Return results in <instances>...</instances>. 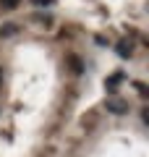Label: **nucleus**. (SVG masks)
<instances>
[{"label": "nucleus", "mask_w": 149, "mask_h": 157, "mask_svg": "<svg viewBox=\"0 0 149 157\" xmlns=\"http://www.w3.org/2000/svg\"><path fill=\"white\" fill-rule=\"evenodd\" d=\"M18 3H21V0H0V6H3V8H16Z\"/></svg>", "instance_id": "7"}, {"label": "nucleus", "mask_w": 149, "mask_h": 157, "mask_svg": "<svg viewBox=\"0 0 149 157\" xmlns=\"http://www.w3.org/2000/svg\"><path fill=\"white\" fill-rule=\"evenodd\" d=\"M0 84H3V68H0Z\"/></svg>", "instance_id": "9"}, {"label": "nucleus", "mask_w": 149, "mask_h": 157, "mask_svg": "<svg viewBox=\"0 0 149 157\" xmlns=\"http://www.w3.org/2000/svg\"><path fill=\"white\" fill-rule=\"evenodd\" d=\"M55 0H32V6H37V8H47V6H52Z\"/></svg>", "instance_id": "6"}, {"label": "nucleus", "mask_w": 149, "mask_h": 157, "mask_svg": "<svg viewBox=\"0 0 149 157\" xmlns=\"http://www.w3.org/2000/svg\"><path fill=\"white\" fill-rule=\"evenodd\" d=\"M115 52L120 58H131L133 55V42H131V39H120V42L115 45Z\"/></svg>", "instance_id": "2"}, {"label": "nucleus", "mask_w": 149, "mask_h": 157, "mask_svg": "<svg viewBox=\"0 0 149 157\" xmlns=\"http://www.w3.org/2000/svg\"><path fill=\"white\" fill-rule=\"evenodd\" d=\"M139 89V94H147V84H141V81H136V84H133Z\"/></svg>", "instance_id": "8"}, {"label": "nucleus", "mask_w": 149, "mask_h": 157, "mask_svg": "<svg viewBox=\"0 0 149 157\" xmlns=\"http://www.w3.org/2000/svg\"><path fill=\"white\" fill-rule=\"evenodd\" d=\"M68 63L73 66V68H71L73 73H81V60H78V58H68Z\"/></svg>", "instance_id": "5"}, {"label": "nucleus", "mask_w": 149, "mask_h": 157, "mask_svg": "<svg viewBox=\"0 0 149 157\" xmlns=\"http://www.w3.org/2000/svg\"><path fill=\"white\" fill-rule=\"evenodd\" d=\"M120 81H123V73H115V76H110V78L105 81V86L110 89V97H115V86L120 84Z\"/></svg>", "instance_id": "3"}, {"label": "nucleus", "mask_w": 149, "mask_h": 157, "mask_svg": "<svg viewBox=\"0 0 149 157\" xmlns=\"http://www.w3.org/2000/svg\"><path fill=\"white\" fill-rule=\"evenodd\" d=\"M105 107L113 113V115H123V113H128V102L123 100V97H107Z\"/></svg>", "instance_id": "1"}, {"label": "nucleus", "mask_w": 149, "mask_h": 157, "mask_svg": "<svg viewBox=\"0 0 149 157\" xmlns=\"http://www.w3.org/2000/svg\"><path fill=\"white\" fill-rule=\"evenodd\" d=\"M16 32H18L16 24H6V26L0 29V37H11V34H16Z\"/></svg>", "instance_id": "4"}]
</instances>
